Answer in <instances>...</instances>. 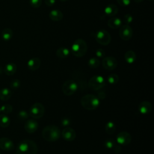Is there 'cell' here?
<instances>
[{
  "mask_svg": "<svg viewBox=\"0 0 154 154\" xmlns=\"http://www.w3.org/2000/svg\"><path fill=\"white\" fill-rule=\"evenodd\" d=\"M152 109V104L149 101H143L138 106V111L142 114H147L151 112Z\"/></svg>",
  "mask_w": 154,
  "mask_h": 154,
  "instance_id": "obj_15",
  "label": "cell"
},
{
  "mask_svg": "<svg viewBox=\"0 0 154 154\" xmlns=\"http://www.w3.org/2000/svg\"><path fill=\"white\" fill-rule=\"evenodd\" d=\"M96 55L98 58H103L105 55V52L103 49L101 48H99L96 51Z\"/></svg>",
  "mask_w": 154,
  "mask_h": 154,
  "instance_id": "obj_35",
  "label": "cell"
},
{
  "mask_svg": "<svg viewBox=\"0 0 154 154\" xmlns=\"http://www.w3.org/2000/svg\"><path fill=\"white\" fill-rule=\"evenodd\" d=\"M29 114L25 111H20L18 113V117L21 120H25L28 117Z\"/></svg>",
  "mask_w": 154,
  "mask_h": 154,
  "instance_id": "obj_33",
  "label": "cell"
},
{
  "mask_svg": "<svg viewBox=\"0 0 154 154\" xmlns=\"http://www.w3.org/2000/svg\"><path fill=\"white\" fill-rule=\"evenodd\" d=\"M38 147L36 143L31 140L21 141L16 149L17 154H37Z\"/></svg>",
  "mask_w": 154,
  "mask_h": 154,
  "instance_id": "obj_1",
  "label": "cell"
},
{
  "mask_svg": "<svg viewBox=\"0 0 154 154\" xmlns=\"http://www.w3.org/2000/svg\"><path fill=\"white\" fill-rule=\"evenodd\" d=\"M2 72H3V69H2L1 67H0V75L2 73Z\"/></svg>",
  "mask_w": 154,
  "mask_h": 154,
  "instance_id": "obj_41",
  "label": "cell"
},
{
  "mask_svg": "<svg viewBox=\"0 0 154 154\" xmlns=\"http://www.w3.org/2000/svg\"><path fill=\"white\" fill-rule=\"evenodd\" d=\"M45 2L47 6L52 7L55 4L56 0H45Z\"/></svg>",
  "mask_w": 154,
  "mask_h": 154,
  "instance_id": "obj_37",
  "label": "cell"
},
{
  "mask_svg": "<svg viewBox=\"0 0 154 154\" xmlns=\"http://www.w3.org/2000/svg\"><path fill=\"white\" fill-rule=\"evenodd\" d=\"M12 95L11 90L8 88H3L0 90V99L7 101L10 99Z\"/></svg>",
  "mask_w": 154,
  "mask_h": 154,
  "instance_id": "obj_21",
  "label": "cell"
},
{
  "mask_svg": "<svg viewBox=\"0 0 154 154\" xmlns=\"http://www.w3.org/2000/svg\"><path fill=\"white\" fill-rule=\"evenodd\" d=\"M61 1H63V2H66V1H67L69 0H60Z\"/></svg>",
  "mask_w": 154,
  "mask_h": 154,
  "instance_id": "obj_42",
  "label": "cell"
},
{
  "mask_svg": "<svg viewBox=\"0 0 154 154\" xmlns=\"http://www.w3.org/2000/svg\"><path fill=\"white\" fill-rule=\"evenodd\" d=\"M24 128L27 132L31 134L37 131L38 128V124L35 120L29 119L25 122Z\"/></svg>",
  "mask_w": 154,
  "mask_h": 154,
  "instance_id": "obj_14",
  "label": "cell"
},
{
  "mask_svg": "<svg viewBox=\"0 0 154 154\" xmlns=\"http://www.w3.org/2000/svg\"><path fill=\"white\" fill-rule=\"evenodd\" d=\"M0 154H2V153H1V152H0Z\"/></svg>",
  "mask_w": 154,
  "mask_h": 154,
  "instance_id": "obj_44",
  "label": "cell"
},
{
  "mask_svg": "<svg viewBox=\"0 0 154 154\" xmlns=\"http://www.w3.org/2000/svg\"><path fill=\"white\" fill-rule=\"evenodd\" d=\"M14 148L12 140L7 137L0 138V149L4 151H11Z\"/></svg>",
  "mask_w": 154,
  "mask_h": 154,
  "instance_id": "obj_13",
  "label": "cell"
},
{
  "mask_svg": "<svg viewBox=\"0 0 154 154\" xmlns=\"http://www.w3.org/2000/svg\"><path fill=\"white\" fill-rule=\"evenodd\" d=\"M60 135L61 131L55 125H48L42 131L43 138L49 142H54L58 140Z\"/></svg>",
  "mask_w": 154,
  "mask_h": 154,
  "instance_id": "obj_2",
  "label": "cell"
},
{
  "mask_svg": "<svg viewBox=\"0 0 154 154\" xmlns=\"http://www.w3.org/2000/svg\"><path fill=\"white\" fill-rule=\"evenodd\" d=\"M29 3L32 7L37 8L41 6L42 0H29Z\"/></svg>",
  "mask_w": 154,
  "mask_h": 154,
  "instance_id": "obj_32",
  "label": "cell"
},
{
  "mask_svg": "<svg viewBox=\"0 0 154 154\" xmlns=\"http://www.w3.org/2000/svg\"><path fill=\"white\" fill-rule=\"evenodd\" d=\"M45 113V107L41 103H34L30 108L29 115L34 119H40L43 116Z\"/></svg>",
  "mask_w": 154,
  "mask_h": 154,
  "instance_id": "obj_7",
  "label": "cell"
},
{
  "mask_svg": "<svg viewBox=\"0 0 154 154\" xmlns=\"http://www.w3.org/2000/svg\"><path fill=\"white\" fill-rule=\"evenodd\" d=\"M106 85L105 78L100 75H94L92 76L88 82V86L93 90H99Z\"/></svg>",
  "mask_w": 154,
  "mask_h": 154,
  "instance_id": "obj_5",
  "label": "cell"
},
{
  "mask_svg": "<svg viewBox=\"0 0 154 154\" xmlns=\"http://www.w3.org/2000/svg\"><path fill=\"white\" fill-rule=\"evenodd\" d=\"M13 31L8 28L4 29L1 32V37L2 39L5 41L10 40L13 37Z\"/></svg>",
  "mask_w": 154,
  "mask_h": 154,
  "instance_id": "obj_25",
  "label": "cell"
},
{
  "mask_svg": "<svg viewBox=\"0 0 154 154\" xmlns=\"http://www.w3.org/2000/svg\"><path fill=\"white\" fill-rule=\"evenodd\" d=\"M100 60L96 57H92L88 60V65L90 68L96 69L100 65Z\"/></svg>",
  "mask_w": 154,
  "mask_h": 154,
  "instance_id": "obj_27",
  "label": "cell"
},
{
  "mask_svg": "<svg viewBox=\"0 0 154 154\" xmlns=\"http://www.w3.org/2000/svg\"><path fill=\"white\" fill-rule=\"evenodd\" d=\"M119 76L115 73L109 75L107 78V81L111 84H116L119 82Z\"/></svg>",
  "mask_w": 154,
  "mask_h": 154,
  "instance_id": "obj_29",
  "label": "cell"
},
{
  "mask_svg": "<svg viewBox=\"0 0 154 154\" xmlns=\"http://www.w3.org/2000/svg\"><path fill=\"white\" fill-rule=\"evenodd\" d=\"M133 35V30L129 25H123L120 27L119 36L124 41L129 40Z\"/></svg>",
  "mask_w": 154,
  "mask_h": 154,
  "instance_id": "obj_9",
  "label": "cell"
},
{
  "mask_svg": "<svg viewBox=\"0 0 154 154\" xmlns=\"http://www.w3.org/2000/svg\"><path fill=\"white\" fill-rule=\"evenodd\" d=\"M61 124L64 126H67L70 124V121L68 119H64L61 122Z\"/></svg>",
  "mask_w": 154,
  "mask_h": 154,
  "instance_id": "obj_38",
  "label": "cell"
},
{
  "mask_svg": "<svg viewBox=\"0 0 154 154\" xmlns=\"http://www.w3.org/2000/svg\"><path fill=\"white\" fill-rule=\"evenodd\" d=\"M118 4L123 7L128 6L131 3V0H117Z\"/></svg>",
  "mask_w": 154,
  "mask_h": 154,
  "instance_id": "obj_36",
  "label": "cell"
},
{
  "mask_svg": "<svg viewBox=\"0 0 154 154\" xmlns=\"http://www.w3.org/2000/svg\"><path fill=\"white\" fill-rule=\"evenodd\" d=\"M0 112H1V111H0Z\"/></svg>",
  "mask_w": 154,
  "mask_h": 154,
  "instance_id": "obj_45",
  "label": "cell"
},
{
  "mask_svg": "<svg viewBox=\"0 0 154 154\" xmlns=\"http://www.w3.org/2000/svg\"><path fill=\"white\" fill-rule=\"evenodd\" d=\"M97 97L99 98V100L100 99H103L106 97V94L103 91H100V92L99 93V95Z\"/></svg>",
  "mask_w": 154,
  "mask_h": 154,
  "instance_id": "obj_39",
  "label": "cell"
},
{
  "mask_svg": "<svg viewBox=\"0 0 154 154\" xmlns=\"http://www.w3.org/2000/svg\"><path fill=\"white\" fill-rule=\"evenodd\" d=\"M49 17L52 20L57 22L63 19V14L60 10L55 9L50 11L49 13Z\"/></svg>",
  "mask_w": 154,
  "mask_h": 154,
  "instance_id": "obj_18",
  "label": "cell"
},
{
  "mask_svg": "<svg viewBox=\"0 0 154 154\" xmlns=\"http://www.w3.org/2000/svg\"><path fill=\"white\" fill-rule=\"evenodd\" d=\"M133 20V17L131 14H126L124 16V22L126 25L130 24Z\"/></svg>",
  "mask_w": 154,
  "mask_h": 154,
  "instance_id": "obj_34",
  "label": "cell"
},
{
  "mask_svg": "<svg viewBox=\"0 0 154 154\" xmlns=\"http://www.w3.org/2000/svg\"><path fill=\"white\" fill-rule=\"evenodd\" d=\"M20 85V81L17 79H14L10 84V87L13 90H17Z\"/></svg>",
  "mask_w": 154,
  "mask_h": 154,
  "instance_id": "obj_31",
  "label": "cell"
},
{
  "mask_svg": "<svg viewBox=\"0 0 154 154\" xmlns=\"http://www.w3.org/2000/svg\"><path fill=\"white\" fill-rule=\"evenodd\" d=\"M17 70V66L13 63H9L7 64L4 69V73L8 76L14 75Z\"/></svg>",
  "mask_w": 154,
  "mask_h": 154,
  "instance_id": "obj_20",
  "label": "cell"
},
{
  "mask_svg": "<svg viewBox=\"0 0 154 154\" xmlns=\"http://www.w3.org/2000/svg\"><path fill=\"white\" fill-rule=\"evenodd\" d=\"M148 1H153V0H148Z\"/></svg>",
  "mask_w": 154,
  "mask_h": 154,
  "instance_id": "obj_43",
  "label": "cell"
},
{
  "mask_svg": "<svg viewBox=\"0 0 154 154\" xmlns=\"http://www.w3.org/2000/svg\"><path fill=\"white\" fill-rule=\"evenodd\" d=\"M95 39L100 45L106 46L109 45L111 42V36L107 31L105 29H100L96 32Z\"/></svg>",
  "mask_w": 154,
  "mask_h": 154,
  "instance_id": "obj_6",
  "label": "cell"
},
{
  "mask_svg": "<svg viewBox=\"0 0 154 154\" xmlns=\"http://www.w3.org/2000/svg\"><path fill=\"white\" fill-rule=\"evenodd\" d=\"M116 125L114 122H108L106 123L105 125V131L106 133L111 135L113 134L116 131Z\"/></svg>",
  "mask_w": 154,
  "mask_h": 154,
  "instance_id": "obj_26",
  "label": "cell"
},
{
  "mask_svg": "<svg viewBox=\"0 0 154 154\" xmlns=\"http://www.w3.org/2000/svg\"><path fill=\"white\" fill-rule=\"evenodd\" d=\"M61 134L63 138L67 141H73L75 139L76 136L75 131L73 129L68 126L64 128L63 129Z\"/></svg>",
  "mask_w": 154,
  "mask_h": 154,
  "instance_id": "obj_12",
  "label": "cell"
},
{
  "mask_svg": "<svg viewBox=\"0 0 154 154\" xmlns=\"http://www.w3.org/2000/svg\"><path fill=\"white\" fill-rule=\"evenodd\" d=\"M118 11H119V8L117 6L113 4L107 5L104 9L105 14L106 16L109 17L114 16L117 14Z\"/></svg>",
  "mask_w": 154,
  "mask_h": 154,
  "instance_id": "obj_17",
  "label": "cell"
},
{
  "mask_svg": "<svg viewBox=\"0 0 154 154\" xmlns=\"http://www.w3.org/2000/svg\"><path fill=\"white\" fill-rule=\"evenodd\" d=\"M122 20L119 17H111L108 21V25L112 29H117L122 26Z\"/></svg>",
  "mask_w": 154,
  "mask_h": 154,
  "instance_id": "obj_19",
  "label": "cell"
},
{
  "mask_svg": "<svg viewBox=\"0 0 154 154\" xmlns=\"http://www.w3.org/2000/svg\"><path fill=\"white\" fill-rule=\"evenodd\" d=\"M124 58L128 63L132 64L136 60V54L133 51H128L125 54Z\"/></svg>",
  "mask_w": 154,
  "mask_h": 154,
  "instance_id": "obj_23",
  "label": "cell"
},
{
  "mask_svg": "<svg viewBox=\"0 0 154 154\" xmlns=\"http://www.w3.org/2000/svg\"><path fill=\"white\" fill-rule=\"evenodd\" d=\"M132 137L129 133L126 131L119 132L116 137V141L119 144L126 146L131 142Z\"/></svg>",
  "mask_w": 154,
  "mask_h": 154,
  "instance_id": "obj_11",
  "label": "cell"
},
{
  "mask_svg": "<svg viewBox=\"0 0 154 154\" xmlns=\"http://www.w3.org/2000/svg\"><path fill=\"white\" fill-rule=\"evenodd\" d=\"M0 111L1 112H2V114H5L7 115L8 114H10L12 112L13 106L11 105L8 103L4 104L0 107Z\"/></svg>",
  "mask_w": 154,
  "mask_h": 154,
  "instance_id": "obj_28",
  "label": "cell"
},
{
  "mask_svg": "<svg viewBox=\"0 0 154 154\" xmlns=\"http://www.w3.org/2000/svg\"><path fill=\"white\" fill-rule=\"evenodd\" d=\"M69 54H70L69 50L65 47L59 48L56 51V55L61 59H64L67 58L69 55Z\"/></svg>",
  "mask_w": 154,
  "mask_h": 154,
  "instance_id": "obj_22",
  "label": "cell"
},
{
  "mask_svg": "<svg viewBox=\"0 0 154 154\" xmlns=\"http://www.w3.org/2000/svg\"><path fill=\"white\" fill-rule=\"evenodd\" d=\"M41 65V60L38 57H34L28 60L27 66L29 69L34 71L37 70Z\"/></svg>",
  "mask_w": 154,
  "mask_h": 154,
  "instance_id": "obj_16",
  "label": "cell"
},
{
  "mask_svg": "<svg viewBox=\"0 0 154 154\" xmlns=\"http://www.w3.org/2000/svg\"><path fill=\"white\" fill-rule=\"evenodd\" d=\"M102 64L105 69L112 70L117 67V61L114 57L108 56L103 58L102 61Z\"/></svg>",
  "mask_w": 154,
  "mask_h": 154,
  "instance_id": "obj_10",
  "label": "cell"
},
{
  "mask_svg": "<svg viewBox=\"0 0 154 154\" xmlns=\"http://www.w3.org/2000/svg\"><path fill=\"white\" fill-rule=\"evenodd\" d=\"M10 124L9 117L5 114L0 115V126L2 128H7Z\"/></svg>",
  "mask_w": 154,
  "mask_h": 154,
  "instance_id": "obj_24",
  "label": "cell"
},
{
  "mask_svg": "<svg viewBox=\"0 0 154 154\" xmlns=\"http://www.w3.org/2000/svg\"><path fill=\"white\" fill-rule=\"evenodd\" d=\"M78 85L73 79L66 81L62 86V91L66 96L73 94L78 89Z\"/></svg>",
  "mask_w": 154,
  "mask_h": 154,
  "instance_id": "obj_8",
  "label": "cell"
},
{
  "mask_svg": "<svg viewBox=\"0 0 154 154\" xmlns=\"http://www.w3.org/2000/svg\"><path fill=\"white\" fill-rule=\"evenodd\" d=\"M71 51L74 56L77 57H83L87 52V45L83 39H76L72 45Z\"/></svg>",
  "mask_w": 154,
  "mask_h": 154,
  "instance_id": "obj_4",
  "label": "cell"
},
{
  "mask_svg": "<svg viewBox=\"0 0 154 154\" xmlns=\"http://www.w3.org/2000/svg\"><path fill=\"white\" fill-rule=\"evenodd\" d=\"M134 1L137 3H140V2H141L142 1H143V0H134Z\"/></svg>",
  "mask_w": 154,
  "mask_h": 154,
  "instance_id": "obj_40",
  "label": "cell"
},
{
  "mask_svg": "<svg viewBox=\"0 0 154 154\" xmlns=\"http://www.w3.org/2000/svg\"><path fill=\"white\" fill-rule=\"evenodd\" d=\"M81 105L86 109L93 110L99 106L100 104V100L99 98L93 94H88L83 97L81 99Z\"/></svg>",
  "mask_w": 154,
  "mask_h": 154,
  "instance_id": "obj_3",
  "label": "cell"
},
{
  "mask_svg": "<svg viewBox=\"0 0 154 154\" xmlns=\"http://www.w3.org/2000/svg\"><path fill=\"white\" fill-rule=\"evenodd\" d=\"M116 144L117 143H116V141L114 140L111 139H111L110 138L109 139H107L105 141V146L107 149H113Z\"/></svg>",
  "mask_w": 154,
  "mask_h": 154,
  "instance_id": "obj_30",
  "label": "cell"
}]
</instances>
